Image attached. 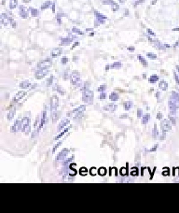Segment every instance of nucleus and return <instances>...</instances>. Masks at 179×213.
<instances>
[{
    "mask_svg": "<svg viewBox=\"0 0 179 213\" xmlns=\"http://www.w3.org/2000/svg\"><path fill=\"white\" fill-rule=\"evenodd\" d=\"M89 87H90V82H88V81H87V82H85V83H84V86L81 88V91H82V92H84V91H88V90H89Z\"/></svg>",
    "mask_w": 179,
    "mask_h": 213,
    "instance_id": "72a5a7b5",
    "label": "nucleus"
},
{
    "mask_svg": "<svg viewBox=\"0 0 179 213\" xmlns=\"http://www.w3.org/2000/svg\"><path fill=\"white\" fill-rule=\"evenodd\" d=\"M128 50H129L130 52H133V50H134V48H133V47H129V48H128Z\"/></svg>",
    "mask_w": 179,
    "mask_h": 213,
    "instance_id": "680f3d73",
    "label": "nucleus"
},
{
    "mask_svg": "<svg viewBox=\"0 0 179 213\" xmlns=\"http://www.w3.org/2000/svg\"><path fill=\"white\" fill-rule=\"evenodd\" d=\"M147 56H148V58L152 59V60H154V59H156V58H157L156 54H154V53H147Z\"/></svg>",
    "mask_w": 179,
    "mask_h": 213,
    "instance_id": "e433bc0d",
    "label": "nucleus"
},
{
    "mask_svg": "<svg viewBox=\"0 0 179 213\" xmlns=\"http://www.w3.org/2000/svg\"><path fill=\"white\" fill-rule=\"evenodd\" d=\"M132 105H133L132 101H127L126 103L124 104V108H125L126 110H129V109H131V108H132Z\"/></svg>",
    "mask_w": 179,
    "mask_h": 213,
    "instance_id": "cd10ccee",
    "label": "nucleus"
},
{
    "mask_svg": "<svg viewBox=\"0 0 179 213\" xmlns=\"http://www.w3.org/2000/svg\"><path fill=\"white\" fill-rule=\"evenodd\" d=\"M90 173H91V176H95V175H96V173H97V171H96V168H95V167H92V168L90 170Z\"/></svg>",
    "mask_w": 179,
    "mask_h": 213,
    "instance_id": "ea45409f",
    "label": "nucleus"
},
{
    "mask_svg": "<svg viewBox=\"0 0 179 213\" xmlns=\"http://www.w3.org/2000/svg\"><path fill=\"white\" fill-rule=\"evenodd\" d=\"M59 117H60V112H53V113H52V122H53V123L57 122V120L59 119Z\"/></svg>",
    "mask_w": 179,
    "mask_h": 213,
    "instance_id": "393cba45",
    "label": "nucleus"
},
{
    "mask_svg": "<svg viewBox=\"0 0 179 213\" xmlns=\"http://www.w3.org/2000/svg\"><path fill=\"white\" fill-rule=\"evenodd\" d=\"M20 15L22 17V18H27L28 16V11L27 8L24 6H21L20 7Z\"/></svg>",
    "mask_w": 179,
    "mask_h": 213,
    "instance_id": "f8f14e48",
    "label": "nucleus"
},
{
    "mask_svg": "<svg viewBox=\"0 0 179 213\" xmlns=\"http://www.w3.org/2000/svg\"><path fill=\"white\" fill-rule=\"evenodd\" d=\"M149 120H150V115L149 114H146V115L143 116V123L146 124Z\"/></svg>",
    "mask_w": 179,
    "mask_h": 213,
    "instance_id": "c756f323",
    "label": "nucleus"
},
{
    "mask_svg": "<svg viewBox=\"0 0 179 213\" xmlns=\"http://www.w3.org/2000/svg\"><path fill=\"white\" fill-rule=\"evenodd\" d=\"M121 176H127V169L125 167H122L121 169Z\"/></svg>",
    "mask_w": 179,
    "mask_h": 213,
    "instance_id": "79ce46f5",
    "label": "nucleus"
},
{
    "mask_svg": "<svg viewBox=\"0 0 179 213\" xmlns=\"http://www.w3.org/2000/svg\"><path fill=\"white\" fill-rule=\"evenodd\" d=\"M68 123H69V120H68V119H65V120L62 121V122H61V123H60V124L58 125V127H57L58 131H59V130H62V129L64 128V126H66Z\"/></svg>",
    "mask_w": 179,
    "mask_h": 213,
    "instance_id": "dca6fc26",
    "label": "nucleus"
},
{
    "mask_svg": "<svg viewBox=\"0 0 179 213\" xmlns=\"http://www.w3.org/2000/svg\"><path fill=\"white\" fill-rule=\"evenodd\" d=\"M74 33H76V34H79V35H82V32L80 31V30H79L78 28H73V30H72Z\"/></svg>",
    "mask_w": 179,
    "mask_h": 213,
    "instance_id": "c03bdc74",
    "label": "nucleus"
},
{
    "mask_svg": "<svg viewBox=\"0 0 179 213\" xmlns=\"http://www.w3.org/2000/svg\"><path fill=\"white\" fill-rule=\"evenodd\" d=\"M69 152V150L68 149H64L61 152L59 153V154L57 155L56 157V160H63L66 155H67V153Z\"/></svg>",
    "mask_w": 179,
    "mask_h": 213,
    "instance_id": "9b49d317",
    "label": "nucleus"
},
{
    "mask_svg": "<svg viewBox=\"0 0 179 213\" xmlns=\"http://www.w3.org/2000/svg\"><path fill=\"white\" fill-rule=\"evenodd\" d=\"M169 118H170V120L172 121L173 124H175V118H174L173 116H169Z\"/></svg>",
    "mask_w": 179,
    "mask_h": 213,
    "instance_id": "6e6d98bb",
    "label": "nucleus"
},
{
    "mask_svg": "<svg viewBox=\"0 0 179 213\" xmlns=\"http://www.w3.org/2000/svg\"><path fill=\"white\" fill-rule=\"evenodd\" d=\"M174 176H179V168H175V170H174Z\"/></svg>",
    "mask_w": 179,
    "mask_h": 213,
    "instance_id": "de8ad7c7",
    "label": "nucleus"
},
{
    "mask_svg": "<svg viewBox=\"0 0 179 213\" xmlns=\"http://www.w3.org/2000/svg\"><path fill=\"white\" fill-rule=\"evenodd\" d=\"M156 1H157V0H153V1H152V4H154V3H155Z\"/></svg>",
    "mask_w": 179,
    "mask_h": 213,
    "instance_id": "338daca9",
    "label": "nucleus"
},
{
    "mask_svg": "<svg viewBox=\"0 0 179 213\" xmlns=\"http://www.w3.org/2000/svg\"><path fill=\"white\" fill-rule=\"evenodd\" d=\"M82 99L85 103H89L91 104L92 100H93V93L91 91H84L83 95H82Z\"/></svg>",
    "mask_w": 179,
    "mask_h": 213,
    "instance_id": "f03ea898",
    "label": "nucleus"
},
{
    "mask_svg": "<svg viewBox=\"0 0 179 213\" xmlns=\"http://www.w3.org/2000/svg\"><path fill=\"white\" fill-rule=\"evenodd\" d=\"M52 82H53V76H52V77H49V78L48 79V82H47V84H48V86H52Z\"/></svg>",
    "mask_w": 179,
    "mask_h": 213,
    "instance_id": "58836bf2",
    "label": "nucleus"
},
{
    "mask_svg": "<svg viewBox=\"0 0 179 213\" xmlns=\"http://www.w3.org/2000/svg\"><path fill=\"white\" fill-rule=\"evenodd\" d=\"M47 123V109H46V107L43 110V113H42V118H41V122H40V125H39V128L38 130H41L42 127L44 126V124Z\"/></svg>",
    "mask_w": 179,
    "mask_h": 213,
    "instance_id": "1a4fd4ad",
    "label": "nucleus"
},
{
    "mask_svg": "<svg viewBox=\"0 0 179 213\" xmlns=\"http://www.w3.org/2000/svg\"><path fill=\"white\" fill-rule=\"evenodd\" d=\"M67 62H68V59H67V58H63V59H62V64H63V65H66Z\"/></svg>",
    "mask_w": 179,
    "mask_h": 213,
    "instance_id": "603ef678",
    "label": "nucleus"
},
{
    "mask_svg": "<svg viewBox=\"0 0 179 213\" xmlns=\"http://www.w3.org/2000/svg\"><path fill=\"white\" fill-rule=\"evenodd\" d=\"M163 174L164 176H168V175H169V169H168L167 167H165V168L163 169Z\"/></svg>",
    "mask_w": 179,
    "mask_h": 213,
    "instance_id": "a18cd8bd",
    "label": "nucleus"
},
{
    "mask_svg": "<svg viewBox=\"0 0 179 213\" xmlns=\"http://www.w3.org/2000/svg\"><path fill=\"white\" fill-rule=\"evenodd\" d=\"M71 41H72L71 38H63V39H62V42H61V44H62V45H68Z\"/></svg>",
    "mask_w": 179,
    "mask_h": 213,
    "instance_id": "c85d7f7f",
    "label": "nucleus"
},
{
    "mask_svg": "<svg viewBox=\"0 0 179 213\" xmlns=\"http://www.w3.org/2000/svg\"><path fill=\"white\" fill-rule=\"evenodd\" d=\"M156 96H157V98H159V96H160V93L159 92L156 93Z\"/></svg>",
    "mask_w": 179,
    "mask_h": 213,
    "instance_id": "0e129e2a",
    "label": "nucleus"
},
{
    "mask_svg": "<svg viewBox=\"0 0 179 213\" xmlns=\"http://www.w3.org/2000/svg\"><path fill=\"white\" fill-rule=\"evenodd\" d=\"M94 13H95V16L97 17V19H98V21H99L100 23H105V20L106 19V16L100 14L98 11H95Z\"/></svg>",
    "mask_w": 179,
    "mask_h": 213,
    "instance_id": "f3484780",
    "label": "nucleus"
},
{
    "mask_svg": "<svg viewBox=\"0 0 179 213\" xmlns=\"http://www.w3.org/2000/svg\"><path fill=\"white\" fill-rule=\"evenodd\" d=\"M157 148H158V145L156 144V145H154V147H153V148H152L151 150H149L148 151H155V150H156Z\"/></svg>",
    "mask_w": 179,
    "mask_h": 213,
    "instance_id": "4d7b16f0",
    "label": "nucleus"
},
{
    "mask_svg": "<svg viewBox=\"0 0 179 213\" xmlns=\"http://www.w3.org/2000/svg\"><path fill=\"white\" fill-rule=\"evenodd\" d=\"M59 106V98L57 96H53L50 99V109L52 110H56Z\"/></svg>",
    "mask_w": 179,
    "mask_h": 213,
    "instance_id": "20e7f679",
    "label": "nucleus"
},
{
    "mask_svg": "<svg viewBox=\"0 0 179 213\" xmlns=\"http://www.w3.org/2000/svg\"><path fill=\"white\" fill-rule=\"evenodd\" d=\"M30 123V118L28 117H24L22 120L21 121V124H20V131H24V129L29 125Z\"/></svg>",
    "mask_w": 179,
    "mask_h": 213,
    "instance_id": "0eeeda50",
    "label": "nucleus"
},
{
    "mask_svg": "<svg viewBox=\"0 0 179 213\" xmlns=\"http://www.w3.org/2000/svg\"><path fill=\"white\" fill-rule=\"evenodd\" d=\"M143 2H144V0H138V1H137V2H136L135 4H136V5H138L139 3H143Z\"/></svg>",
    "mask_w": 179,
    "mask_h": 213,
    "instance_id": "e2e57ef3",
    "label": "nucleus"
},
{
    "mask_svg": "<svg viewBox=\"0 0 179 213\" xmlns=\"http://www.w3.org/2000/svg\"><path fill=\"white\" fill-rule=\"evenodd\" d=\"M98 174H99L100 176H106V168H105V167H100L99 170H98Z\"/></svg>",
    "mask_w": 179,
    "mask_h": 213,
    "instance_id": "b1692460",
    "label": "nucleus"
},
{
    "mask_svg": "<svg viewBox=\"0 0 179 213\" xmlns=\"http://www.w3.org/2000/svg\"><path fill=\"white\" fill-rule=\"evenodd\" d=\"M50 5H52V2H50V1H47L46 3H44L43 5L41 6V10H46V8H48Z\"/></svg>",
    "mask_w": 179,
    "mask_h": 213,
    "instance_id": "2f4dec72",
    "label": "nucleus"
},
{
    "mask_svg": "<svg viewBox=\"0 0 179 213\" xmlns=\"http://www.w3.org/2000/svg\"><path fill=\"white\" fill-rule=\"evenodd\" d=\"M85 108H86V106L85 105H82V106H80V107H79L78 108H76V109H74L72 112H70L69 113V115H73V117L75 118V119H78V118H79V117H81V115H82V112L84 111L85 110Z\"/></svg>",
    "mask_w": 179,
    "mask_h": 213,
    "instance_id": "7ed1b4c3",
    "label": "nucleus"
},
{
    "mask_svg": "<svg viewBox=\"0 0 179 213\" xmlns=\"http://www.w3.org/2000/svg\"><path fill=\"white\" fill-rule=\"evenodd\" d=\"M15 112H16V108H10V112H8V114H7V120H8V121L12 120V118H13L14 115H15Z\"/></svg>",
    "mask_w": 179,
    "mask_h": 213,
    "instance_id": "6ab92c4d",
    "label": "nucleus"
},
{
    "mask_svg": "<svg viewBox=\"0 0 179 213\" xmlns=\"http://www.w3.org/2000/svg\"><path fill=\"white\" fill-rule=\"evenodd\" d=\"M161 129L163 132H168L171 130V124H170L168 120H164L161 123Z\"/></svg>",
    "mask_w": 179,
    "mask_h": 213,
    "instance_id": "9d476101",
    "label": "nucleus"
},
{
    "mask_svg": "<svg viewBox=\"0 0 179 213\" xmlns=\"http://www.w3.org/2000/svg\"><path fill=\"white\" fill-rule=\"evenodd\" d=\"M116 108H117V106H116L115 104H107V105L105 106V108H104V109L106 110V111H111V112L115 111Z\"/></svg>",
    "mask_w": 179,
    "mask_h": 213,
    "instance_id": "ddd939ff",
    "label": "nucleus"
},
{
    "mask_svg": "<svg viewBox=\"0 0 179 213\" xmlns=\"http://www.w3.org/2000/svg\"><path fill=\"white\" fill-rule=\"evenodd\" d=\"M61 144H62V142H61V141H60L59 143H57V144L55 145V146L53 147V149H52V152H53V153H54V152L56 151V150H57V149H58V148H59L60 146H61Z\"/></svg>",
    "mask_w": 179,
    "mask_h": 213,
    "instance_id": "a19ab883",
    "label": "nucleus"
},
{
    "mask_svg": "<svg viewBox=\"0 0 179 213\" xmlns=\"http://www.w3.org/2000/svg\"><path fill=\"white\" fill-rule=\"evenodd\" d=\"M24 131H25V134L28 135V134L30 133V125H28V126L26 127V128L24 129Z\"/></svg>",
    "mask_w": 179,
    "mask_h": 213,
    "instance_id": "8fccbe9b",
    "label": "nucleus"
},
{
    "mask_svg": "<svg viewBox=\"0 0 179 213\" xmlns=\"http://www.w3.org/2000/svg\"><path fill=\"white\" fill-rule=\"evenodd\" d=\"M109 98H110V100H111V101H117L118 99V95L116 92L111 93H110V96H109Z\"/></svg>",
    "mask_w": 179,
    "mask_h": 213,
    "instance_id": "4be33fe9",
    "label": "nucleus"
},
{
    "mask_svg": "<svg viewBox=\"0 0 179 213\" xmlns=\"http://www.w3.org/2000/svg\"><path fill=\"white\" fill-rule=\"evenodd\" d=\"M148 33L150 34V35H152V36H155V34H154V33H153V32H152V31H151L150 29H148Z\"/></svg>",
    "mask_w": 179,
    "mask_h": 213,
    "instance_id": "13d9d810",
    "label": "nucleus"
},
{
    "mask_svg": "<svg viewBox=\"0 0 179 213\" xmlns=\"http://www.w3.org/2000/svg\"><path fill=\"white\" fill-rule=\"evenodd\" d=\"M106 90V85H101V86L98 88V91L99 92H104Z\"/></svg>",
    "mask_w": 179,
    "mask_h": 213,
    "instance_id": "49530a36",
    "label": "nucleus"
},
{
    "mask_svg": "<svg viewBox=\"0 0 179 213\" xmlns=\"http://www.w3.org/2000/svg\"><path fill=\"white\" fill-rule=\"evenodd\" d=\"M87 172H88V170H87L86 167H82V168H80V170H79V173H80V175H82V176H86V175H87Z\"/></svg>",
    "mask_w": 179,
    "mask_h": 213,
    "instance_id": "473e14b6",
    "label": "nucleus"
},
{
    "mask_svg": "<svg viewBox=\"0 0 179 213\" xmlns=\"http://www.w3.org/2000/svg\"><path fill=\"white\" fill-rule=\"evenodd\" d=\"M142 114H143V111H142L141 109H138V111H137V116H138V118H141Z\"/></svg>",
    "mask_w": 179,
    "mask_h": 213,
    "instance_id": "864d4df0",
    "label": "nucleus"
},
{
    "mask_svg": "<svg viewBox=\"0 0 179 213\" xmlns=\"http://www.w3.org/2000/svg\"><path fill=\"white\" fill-rule=\"evenodd\" d=\"M78 45H79V42H76V43H75V44L73 45V47H72V49H75V48H76V46H78Z\"/></svg>",
    "mask_w": 179,
    "mask_h": 213,
    "instance_id": "052dcab7",
    "label": "nucleus"
},
{
    "mask_svg": "<svg viewBox=\"0 0 179 213\" xmlns=\"http://www.w3.org/2000/svg\"><path fill=\"white\" fill-rule=\"evenodd\" d=\"M70 129H71V125H70V126H68L67 128H65L64 130H63V131H62L61 133H60L59 135H57L56 137H55V138H54V140H58L59 138H61L63 137V135H64V134H66V133H67L68 131H69Z\"/></svg>",
    "mask_w": 179,
    "mask_h": 213,
    "instance_id": "4468645a",
    "label": "nucleus"
},
{
    "mask_svg": "<svg viewBox=\"0 0 179 213\" xmlns=\"http://www.w3.org/2000/svg\"><path fill=\"white\" fill-rule=\"evenodd\" d=\"M119 67H121V62H116V63H114L113 65H111V68H119Z\"/></svg>",
    "mask_w": 179,
    "mask_h": 213,
    "instance_id": "f704fd0d",
    "label": "nucleus"
},
{
    "mask_svg": "<svg viewBox=\"0 0 179 213\" xmlns=\"http://www.w3.org/2000/svg\"><path fill=\"white\" fill-rule=\"evenodd\" d=\"M105 98H106V93L103 92V93H102L101 95H100V99H105Z\"/></svg>",
    "mask_w": 179,
    "mask_h": 213,
    "instance_id": "5fc2aeb1",
    "label": "nucleus"
},
{
    "mask_svg": "<svg viewBox=\"0 0 179 213\" xmlns=\"http://www.w3.org/2000/svg\"><path fill=\"white\" fill-rule=\"evenodd\" d=\"M159 81V77L157 76V75H152L150 78H149V81L151 82V83H155L156 81Z\"/></svg>",
    "mask_w": 179,
    "mask_h": 213,
    "instance_id": "5701e85b",
    "label": "nucleus"
},
{
    "mask_svg": "<svg viewBox=\"0 0 179 213\" xmlns=\"http://www.w3.org/2000/svg\"><path fill=\"white\" fill-rule=\"evenodd\" d=\"M26 92L25 91H20V92H18L16 93V96L13 97V100H12V103H17V102H19L23 96H26Z\"/></svg>",
    "mask_w": 179,
    "mask_h": 213,
    "instance_id": "423d86ee",
    "label": "nucleus"
},
{
    "mask_svg": "<svg viewBox=\"0 0 179 213\" xmlns=\"http://www.w3.org/2000/svg\"><path fill=\"white\" fill-rule=\"evenodd\" d=\"M159 87H160V89H161V90L166 91V90H167V88H168V84H167V82H166V81H161L160 82V84H159Z\"/></svg>",
    "mask_w": 179,
    "mask_h": 213,
    "instance_id": "aec40b11",
    "label": "nucleus"
},
{
    "mask_svg": "<svg viewBox=\"0 0 179 213\" xmlns=\"http://www.w3.org/2000/svg\"><path fill=\"white\" fill-rule=\"evenodd\" d=\"M31 86V83L29 82V81H22V82H21L20 83V87L21 88H22V89H25V88H29Z\"/></svg>",
    "mask_w": 179,
    "mask_h": 213,
    "instance_id": "412c9836",
    "label": "nucleus"
},
{
    "mask_svg": "<svg viewBox=\"0 0 179 213\" xmlns=\"http://www.w3.org/2000/svg\"><path fill=\"white\" fill-rule=\"evenodd\" d=\"M52 61L49 60V59H46V60H43V61H40L37 65L38 68H48V67L52 66Z\"/></svg>",
    "mask_w": 179,
    "mask_h": 213,
    "instance_id": "39448f33",
    "label": "nucleus"
},
{
    "mask_svg": "<svg viewBox=\"0 0 179 213\" xmlns=\"http://www.w3.org/2000/svg\"><path fill=\"white\" fill-rule=\"evenodd\" d=\"M20 124H21V121H17L14 125L11 127V129L10 131L13 133V132H17V131H20Z\"/></svg>",
    "mask_w": 179,
    "mask_h": 213,
    "instance_id": "2eb2a0df",
    "label": "nucleus"
},
{
    "mask_svg": "<svg viewBox=\"0 0 179 213\" xmlns=\"http://www.w3.org/2000/svg\"><path fill=\"white\" fill-rule=\"evenodd\" d=\"M62 53V49H53L52 50V57H57Z\"/></svg>",
    "mask_w": 179,
    "mask_h": 213,
    "instance_id": "a211bd4d",
    "label": "nucleus"
},
{
    "mask_svg": "<svg viewBox=\"0 0 179 213\" xmlns=\"http://www.w3.org/2000/svg\"><path fill=\"white\" fill-rule=\"evenodd\" d=\"M54 90H56L57 92H59L60 93H61V95H64V91L62 89V87L60 86V85H55V87H54Z\"/></svg>",
    "mask_w": 179,
    "mask_h": 213,
    "instance_id": "bb28decb",
    "label": "nucleus"
},
{
    "mask_svg": "<svg viewBox=\"0 0 179 213\" xmlns=\"http://www.w3.org/2000/svg\"><path fill=\"white\" fill-rule=\"evenodd\" d=\"M116 171H117V170H116V168H115V167H113V168H110V176H112L114 173H116Z\"/></svg>",
    "mask_w": 179,
    "mask_h": 213,
    "instance_id": "09e8293b",
    "label": "nucleus"
},
{
    "mask_svg": "<svg viewBox=\"0 0 179 213\" xmlns=\"http://www.w3.org/2000/svg\"><path fill=\"white\" fill-rule=\"evenodd\" d=\"M48 73H49V71L47 68H39V70H37L36 73V78L38 80H41V79H43Z\"/></svg>",
    "mask_w": 179,
    "mask_h": 213,
    "instance_id": "6e6552de",
    "label": "nucleus"
},
{
    "mask_svg": "<svg viewBox=\"0 0 179 213\" xmlns=\"http://www.w3.org/2000/svg\"><path fill=\"white\" fill-rule=\"evenodd\" d=\"M30 11H31V14H32V16H34V17H37V16L38 15V12H37V10H35V8H30Z\"/></svg>",
    "mask_w": 179,
    "mask_h": 213,
    "instance_id": "4c0bfd02",
    "label": "nucleus"
},
{
    "mask_svg": "<svg viewBox=\"0 0 179 213\" xmlns=\"http://www.w3.org/2000/svg\"><path fill=\"white\" fill-rule=\"evenodd\" d=\"M17 4H18V1H17V0H10V8H11V10H13V8H15L17 7Z\"/></svg>",
    "mask_w": 179,
    "mask_h": 213,
    "instance_id": "a878e982",
    "label": "nucleus"
},
{
    "mask_svg": "<svg viewBox=\"0 0 179 213\" xmlns=\"http://www.w3.org/2000/svg\"><path fill=\"white\" fill-rule=\"evenodd\" d=\"M137 174H138L137 168H136V167H133V168H132V171H131V175H132V176H137Z\"/></svg>",
    "mask_w": 179,
    "mask_h": 213,
    "instance_id": "c9c22d12",
    "label": "nucleus"
},
{
    "mask_svg": "<svg viewBox=\"0 0 179 213\" xmlns=\"http://www.w3.org/2000/svg\"><path fill=\"white\" fill-rule=\"evenodd\" d=\"M158 135V131H157V127H156V125L154 126V129H153V138H156Z\"/></svg>",
    "mask_w": 179,
    "mask_h": 213,
    "instance_id": "37998d69",
    "label": "nucleus"
},
{
    "mask_svg": "<svg viewBox=\"0 0 179 213\" xmlns=\"http://www.w3.org/2000/svg\"><path fill=\"white\" fill-rule=\"evenodd\" d=\"M38 123H39V118H37V120H36V122H35V124H34V127H35V128H37V126L38 125Z\"/></svg>",
    "mask_w": 179,
    "mask_h": 213,
    "instance_id": "3c124183",
    "label": "nucleus"
},
{
    "mask_svg": "<svg viewBox=\"0 0 179 213\" xmlns=\"http://www.w3.org/2000/svg\"><path fill=\"white\" fill-rule=\"evenodd\" d=\"M70 81H71V83L73 85H76V86H79V85H80V74L78 71H74L71 74Z\"/></svg>",
    "mask_w": 179,
    "mask_h": 213,
    "instance_id": "f257e3e1",
    "label": "nucleus"
},
{
    "mask_svg": "<svg viewBox=\"0 0 179 213\" xmlns=\"http://www.w3.org/2000/svg\"><path fill=\"white\" fill-rule=\"evenodd\" d=\"M161 117H163V115H161V113H160V112H159V113H158V115H157V118H158V119H161Z\"/></svg>",
    "mask_w": 179,
    "mask_h": 213,
    "instance_id": "bf43d9fd",
    "label": "nucleus"
},
{
    "mask_svg": "<svg viewBox=\"0 0 179 213\" xmlns=\"http://www.w3.org/2000/svg\"><path fill=\"white\" fill-rule=\"evenodd\" d=\"M119 2H121V3H124L125 0H119Z\"/></svg>",
    "mask_w": 179,
    "mask_h": 213,
    "instance_id": "69168bd1",
    "label": "nucleus"
},
{
    "mask_svg": "<svg viewBox=\"0 0 179 213\" xmlns=\"http://www.w3.org/2000/svg\"><path fill=\"white\" fill-rule=\"evenodd\" d=\"M138 59H139V61L143 64V65L144 66H147L148 65V63H147V61L145 60V58L142 56V55H138Z\"/></svg>",
    "mask_w": 179,
    "mask_h": 213,
    "instance_id": "7c9ffc66",
    "label": "nucleus"
}]
</instances>
